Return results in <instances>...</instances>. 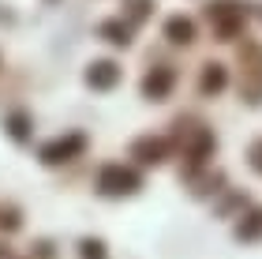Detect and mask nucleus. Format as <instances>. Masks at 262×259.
Listing matches in <instances>:
<instances>
[{
	"label": "nucleus",
	"instance_id": "f257e3e1",
	"mask_svg": "<svg viewBox=\"0 0 262 259\" xmlns=\"http://www.w3.org/2000/svg\"><path fill=\"white\" fill-rule=\"evenodd\" d=\"M142 188V176L135 169L120 166V162H109V166L98 169V192L101 195H131Z\"/></svg>",
	"mask_w": 262,
	"mask_h": 259
},
{
	"label": "nucleus",
	"instance_id": "f03ea898",
	"mask_svg": "<svg viewBox=\"0 0 262 259\" xmlns=\"http://www.w3.org/2000/svg\"><path fill=\"white\" fill-rule=\"evenodd\" d=\"M82 150H86V135L82 132H71V135H60L53 143L41 147V162L45 166H64V162H75Z\"/></svg>",
	"mask_w": 262,
	"mask_h": 259
},
{
	"label": "nucleus",
	"instance_id": "7ed1b4c3",
	"mask_svg": "<svg viewBox=\"0 0 262 259\" xmlns=\"http://www.w3.org/2000/svg\"><path fill=\"white\" fill-rule=\"evenodd\" d=\"M131 154H135L142 166H158V162L169 158V143H165V139L146 135V139H135V143H131Z\"/></svg>",
	"mask_w": 262,
	"mask_h": 259
},
{
	"label": "nucleus",
	"instance_id": "20e7f679",
	"mask_svg": "<svg viewBox=\"0 0 262 259\" xmlns=\"http://www.w3.org/2000/svg\"><path fill=\"white\" fill-rule=\"evenodd\" d=\"M172 83H176V75L169 72V68H154V72L142 79V94L154 98V102H165V98H169V90H172Z\"/></svg>",
	"mask_w": 262,
	"mask_h": 259
},
{
	"label": "nucleus",
	"instance_id": "39448f33",
	"mask_svg": "<svg viewBox=\"0 0 262 259\" xmlns=\"http://www.w3.org/2000/svg\"><path fill=\"white\" fill-rule=\"evenodd\" d=\"M116 79H120V68L113 61H98V64H90V72H86V83L94 90H113Z\"/></svg>",
	"mask_w": 262,
	"mask_h": 259
},
{
	"label": "nucleus",
	"instance_id": "423d86ee",
	"mask_svg": "<svg viewBox=\"0 0 262 259\" xmlns=\"http://www.w3.org/2000/svg\"><path fill=\"white\" fill-rule=\"evenodd\" d=\"M165 34H169V42H176V45H187L195 38V23L191 19H169V27H165Z\"/></svg>",
	"mask_w": 262,
	"mask_h": 259
},
{
	"label": "nucleus",
	"instance_id": "0eeeda50",
	"mask_svg": "<svg viewBox=\"0 0 262 259\" xmlns=\"http://www.w3.org/2000/svg\"><path fill=\"white\" fill-rule=\"evenodd\" d=\"M236 237L240 241H258L262 237V210H251V214L236 226Z\"/></svg>",
	"mask_w": 262,
	"mask_h": 259
},
{
	"label": "nucleus",
	"instance_id": "6e6552de",
	"mask_svg": "<svg viewBox=\"0 0 262 259\" xmlns=\"http://www.w3.org/2000/svg\"><path fill=\"white\" fill-rule=\"evenodd\" d=\"M217 90H225V68L210 64L206 72H202V94H217Z\"/></svg>",
	"mask_w": 262,
	"mask_h": 259
},
{
	"label": "nucleus",
	"instance_id": "1a4fd4ad",
	"mask_svg": "<svg viewBox=\"0 0 262 259\" xmlns=\"http://www.w3.org/2000/svg\"><path fill=\"white\" fill-rule=\"evenodd\" d=\"M8 132H11V139H27L30 135V116L27 113H8Z\"/></svg>",
	"mask_w": 262,
	"mask_h": 259
},
{
	"label": "nucleus",
	"instance_id": "9d476101",
	"mask_svg": "<svg viewBox=\"0 0 262 259\" xmlns=\"http://www.w3.org/2000/svg\"><path fill=\"white\" fill-rule=\"evenodd\" d=\"M101 34H105L113 45H127V42H131V38H127V27H120V23H101Z\"/></svg>",
	"mask_w": 262,
	"mask_h": 259
},
{
	"label": "nucleus",
	"instance_id": "9b49d317",
	"mask_svg": "<svg viewBox=\"0 0 262 259\" xmlns=\"http://www.w3.org/2000/svg\"><path fill=\"white\" fill-rule=\"evenodd\" d=\"M79 255H82V259H109V255H105V244H101V241H94V237L82 241Z\"/></svg>",
	"mask_w": 262,
	"mask_h": 259
},
{
	"label": "nucleus",
	"instance_id": "f8f14e48",
	"mask_svg": "<svg viewBox=\"0 0 262 259\" xmlns=\"http://www.w3.org/2000/svg\"><path fill=\"white\" fill-rule=\"evenodd\" d=\"M247 162H251V169L262 176V139H258V143H251V154H247Z\"/></svg>",
	"mask_w": 262,
	"mask_h": 259
},
{
	"label": "nucleus",
	"instance_id": "ddd939ff",
	"mask_svg": "<svg viewBox=\"0 0 262 259\" xmlns=\"http://www.w3.org/2000/svg\"><path fill=\"white\" fill-rule=\"evenodd\" d=\"M0 229H19V214H15V210H0Z\"/></svg>",
	"mask_w": 262,
	"mask_h": 259
}]
</instances>
